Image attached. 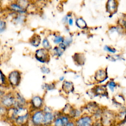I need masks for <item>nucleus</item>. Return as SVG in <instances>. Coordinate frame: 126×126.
Wrapping results in <instances>:
<instances>
[{
    "mask_svg": "<svg viewBox=\"0 0 126 126\" xmlns=\"http://www.w3.org/2000/svg\"><path fill=\"white\" fill-rule=\"evenodd\" d=\"M44 111L41 109L30 111V122L32 125L40 126L43 125Z\"/></svg>",
    "mask_w": 126,
    "mask_h": 126,
    "instance_id": "obj_1",
    "label": "nucleus"
},
{
    "mask_svg": "<svg viewBox=\"0 0 126 126\" xmlns=\"http://www.w3.org/2000/svg\"><path fill=\"white\" fill-rule=\"evenodd\" d=\"M9 86L13 88L17 87L21 80V72L18 70L11 71L7 77Z\"/></svg>",
    "mask_w": 126,
    "mask_h": 126,
    "instance_id": "obj_2",
    "label": "nucleus"
},
{
    "mask_svg": "<svg viewBox=\"0 0 126 126\" xmlns=\"http://www.w3.org/2000/svg\"><path fill=\"white\" fill-rule=\"evenodd\" d=\"M15 102V94L13 92L5 93L0 98V103L7 108L14 106Z\"/></svg>",
    "mask_w": 126,
    "mask_h": 126,
    "instance_id": "obj_3",
    "label": "nucleus"
},
{
    "mask_svg": "<svg viewBox=\"0 0 126 126\" xmlns=\"http://www.w3.org/2000/svg\"><path fill=\"white\" fill-rule=\"evenodd\" d=\"M34 58L40 63H48L50 61V55L48 50L44 48L37 49L34 53Z\"/></svg>",
    "mask_w": 126,
    "mask_h": 126,
    "instance_id": "obj_4",
    "label": "nucleus"
},
{
    "mask_svg": "<svg viewBox=\"0 0 126 126\" xmlns=\"http://www.w3.org/2000/svg\"><path fill=\"white\" fill-rule=\"evenodd\" d=\"M119 2V0H106L105 9L110 15H113L118 11Z\"/></svg>",
    "mask_w": 126,
    "mask_h": 126,
    "instance_id": "obj_5",
    "label": "nucleus"
},
{
    "mask_svg": "<svg viewBox=\"0 0 126 126\" xmlns=\"http://www.w3.org/2000/svg\"><path fill=\"white\" fill-rule=\"evenodd\" d=\"M7 9L10 12L13 13L27 14L26 9L22 7L14 0L9 3L7 6Z\"/></svg>",
    "mask_w": 126,
    "mask_h": 126,
    "instance_id": "obj_6",
    "label": "nucleus"
},
{
    "mask_svg": "<svg viewBox=\"0 0 126 126\" xmlns=\"http://www.w3.org/2000/svg\"><path fill=\"white\" fill-rule=\"evenodd\" d=\"M30 111L22 115L17 116L13 122V123L17 126H24L28 125L30 123Z\"/></svg>",
    "mask_w": 126,
    "mask_h": 126,
    "instance_id": "obj_7",
    "label": "nucleus"
},
{
    "mask_svg": "<svg viewBox=\"0 0 126 126\" xmlns=\"http://www.w3.org/2000/svg\"><path fill=\"white\" fill-rule=\"evenodd\" d=\"M32 110L41 109L43 104V100L41 97L38 95H34L32 97L30 101Z\"/></svg>",
    "mask_w": 126,
    "mask_h": 126,
    "instance_id": "obj_8",
    "label": "nucleus"
},
{
    "mask_svg": "<svg viewBox=\"0 0 126 126\" xmlns=\"http://www.w3.org/2000/svg\"><path fill=\"white\" fill-rule=\"evenodd\" d=\"M15 102L14 106H27V102L25 98L19 93L15 92Z\"/></svg>",
    "mask_w": 126,
    "mask_h": 126,
    "instance_id": "obj_9",
    "label": "nucleus"
},
{
    "mask_svg": "<svg viewBox=\"0 0 126 126\" xmlns=\"http://www.w3.org/2000/svg\"><path fill=\"white\" fill-rule=\"evenodd\" d=\"M26 14L15 13L12 18V21L16 24L22 25L26 22Z\"/></svg>",
    "mask_w": 126,
    "mask_h": 126,
    "instance_id": "obj_10",
    "label": "nucleus"
},
{
    "mask_svg": "<svg viewBox=\"0 0 126 126\" xmlns=\"http://www.w3.org/2000/svg\"><path fill=\"white\" fill-rule=\"evenodd\" d=\"M29 41L32 46L34 47H37L40 44L41 38L39 34L34 33L30 37Z\"/></svg>",
    "mask_w": 126,
    "mask_h": 126,
    "instance_id": "obj_11",
    "label": "nucleus"
},
{
    "mask_svg": "<svg viewBox=\"0 0 126 126\" xmlns=\"http://www.w3.org/2000/svg\"><path fill=\"white\" fill-rule=\"evenodd\" d=\"M54 120V115L50 111L44 112L43 125H50Z\"/></svg>",
    "mask_w": 126,
    "mask_h": 126,
    "instance_id": "obj_12",
    "label": "nucleus"
},
{
    "mask_svg": "<svg viewBox=\"0 0 126 126\" xmlns=\"http://www.w3.org/2000/svg\"><path fill=\"white\" fill-rule=\"evenodd\" d=\"M7 86H9L7 77L0 69V87H5Z\"/></svg>",
    "mask_w": 126,
    "mask_h": 126,
    "instance_id": "obj_13",
    "label": "nucleus"
},
{
    "mask_svg": "<svg viewBox=\"0 0 126 126\" xmlns=\"http://www.w3.org/2000/svg\"><path fill=\"white\" fill-rule=\"evenodd\" d=\"M91 124V120L88 117H85L80 119L77 122V125L79 126H90Z\"/></svg>",
    "mask_w": 126,
    "mask_h": 126,
    "instance_id": "obj_14",
    "label": "nucleus"
},
{
    "mask_svg": "<svg viewBox=\"0 0 126 126\" xmlns=\"http://www.w3.org/2000/svg\"><path fill=\"white\" fill-rule=\"evenodd\" d=\"M75 24L80 29H85L87 27L86 22L82 17H78L76 19Z\"/></svg>",
    "mask_w": 126,
    "mask_h": 126,
    "instance_id": "obj_15",
    "label": "nucleus"
},
{
    "mask_svg": "<svg viewBox=\"0 0 126 126\" xmlns=\"http://www.w3.org/2000/svg\"><path fill=\"white\" fill-rule=\"evenodd\" d=\"M106 74L103 70H100L96 72L95 74V79L97 81L101 82L106 79Z\"/></svg>",
    "mask_w": 126,
    "mask_h": 126,
    "instance_id": "obj_16",
    "label": "nucleus"
},
{
    "mask_svg": "<svg viewBox=\"0 0 126 126\" xmlns=\"http://www.w3.org/2000/svg\"><path fill=\"white\" fill-rule=\"evenodd\" d=\"M14 1L25 9H27L30 4L32 2V0H14Z\"/></svg>",
    "mask_w": 126,
    "mask_h": 126,
    "instance_id": "obj_17",
    "label": "nucleus"
},
{
    "mask_svg": "<svg viewBox=\"0 0 126 126\" xmlns=\"http://www.w3.org/2000/svg\"><path fill=\"white\" fill-rule=\"evenodd\" d=\"M63 89L64 91L70 93L73 90V84L68 81H65L63 85Z\"/></svg>",
    "mask_w": 126,
    "mask_h": 126,
    "instance_id": "obj_18",
    "label": "nucleus"
},
{
    "mask_svg": "<svg viewBox=\"0 0 126 126\" xmlns=\"http://www.w3.org/2000/svg\"><path fill=\"white\" fill-rule=\"evenodd\" d=\"M8 109V108L0 103V117L6 118Z\"/></svg>",
    "mask_w": 126,
    "mask_h": 126,
    "instance_id": "obj_19",
    "label": "nucleus"
},
{
    "mask_svg": "<svg viewBox=\"0 0 126 126\" xmlns=\"http://www.w3.org/2000/svg\"><path fill=\"white\" fill-rule=\"evenodd\" d=\"M7 25L4 18L0 17V33L4 32L6 29Z\"/></svg>",
    "mask_w": 126,
    "mask_h": 126,
    "instance_id": "obj_20",
    "label": "nucleus"
},
{
    "mask_svg": "<svg viewBox=\"0 0 126 126\" xmlns=\"http://www.w3.org/2000/svg\"><path fill=\"white\" fill-rule=\"evenodd\" d=\"M42 45L44 48H45L48 50L51 48V46L50 44L49 40H48V39L47 38H44L43 39V40L42 41Z\"/></svg>",
    "mask_w": 126,
    "mask_h": 126,
    "instance_id": "obj_21",
    "label": "nucleus"
},
{
    "mask_svg": "<svg viewBox=\"0 0 126 126\" xmlns=\"http://www.w3.org/2000/svg\"><path fill=\"white\" fill-rule=\"evenodd\" d=\"M62 50H62L60 47H55L53 49V51L55 54L58 56H61L62 55L63 53V51Z\"/></svg>",
    "mask_w": 126,
    "mask_h": 126,
    "instance_id": "obj_22",
    "label": "nucleus"
},
{
    "mask_svg": "<svg viewBox=\"0 0 126 126\" xmlns=\"http://www.w3.org/2000/svg\"><path fill=\"white\" fill-rule=\"evenodd\" d=\"M63 41V38L61 36H56L53 39V42L55 44H59Z\"/></svg>",
    "mask_w": 126,
    "mask_h": 126,
    "instance_id": "obj_23",
    "label": "nucleus"
},
{
    "mask_svg": "<svg viewBox=\"0 0 126 126\" xmlns=\"http://www.w3.org/2000/svg\"><path fill=\"white\" fill-rule=\"evenodd\" d=\"M71 17V14H70V13H68L67 14H66L65 16H64L63 19H62V22L64 23V24H66L68 22V20L69 19V17Z\"/></svg>",
    "mask_w": 126,
    "mask_h": 126,
    "instance_id": "obj_24",
    "label": "nucleus"
},
{
    "mask_svg": "<svg viewBox=\"0 0 126 126\" xmlns=\"http://www.w3.org/2000/svg\"><path fill=\"white\" fill-rule=\"evenodd\" d=\"M54 124L56 126H63V121L61 118H57L54 121Z\"/></svg>",
    "mask_w": 126,
    "mask_h": 126,
    "instance_id": "obj_25",
    "label": "nucleus"
},
{
    "mask_svg": "<svg viewBox=\"0 0 126 126\" xmlns=\"http://www.w3.org/2000/svg\"><path fill=\"white\" fill-rule=\"evenodd\" d=\"M40 70H41V72L44 74H48L50 72L49 68L45 66H42L40 68Z\"/></svg>",
    "mask_w": 126,
    "mask_h": 126,
    "instance_id": "obj_26",
    "label": "nucleus"
},
{
    "mask_svg": "<svg viewBox=\"0 0 126 126\" xmlns=\"http://www.w3.org/2000/svg\"><path fill=\"white\" fill-rule=\"evenodd\" d=\"M108 87H109V89L111 90L112 92L114 91V90L116 86V84H115V83L114 82H112H112H110L108 83Z\"/></svg>",
    "mask_w": 126,
    "mask_h": 126,
    "instance_id": "obj_27",
    "label": "nucleus"
},
{
    "mask_svg": "<svg viewBox=\"0 0 126 126\" xmlns=\"http://www.w3.org/2000/svg\"><path fill=\"white\" fill-rule=\"evenodd\" d=\"M104 49L109 52H110V53H114L115 52H116V50L114 48H111L108 46H105L104 48Z\"/></svg>",
    "mask_w": 126,
    "mask_h": 126,
    "instance_id": "obj_28",
    "label": "nucleus"
},
{
    "mask_svg": "<svg viewBox=\"0 0 126 126\" xmlns=\"http://www.w3.org/2000/svg\"><path fill=\"white\" fill-rule=\"evenodd\" d=\"M104 92H105V90L102 87H99L96 88V92L98 94H102L104 93Z\"/></svg>",
    "mask_w": 126,
    "mask_h": 126,
    "instance_id": "obj_29",
    "label": "nucleus"
},
{
    "mask_svg": "<svg viewBox=\"0 0 126 126\" xmlns=\"http://www.w3.org/2000/svg\"><path fill=\"white\" fill-rule=\"evenodd\" d=\"M44 88L48 90V91H50V90H51L53 89L54 88V86L53 85V84H44Z\"/></svg>",
    "mask_w": 126,
    "mask_h": 126,
    "instance_id": "obj_30",
    "label": "nucleus"
},
{
    "mask_svg": "<svg viewBox=\"0 0 126 126\" xmlns=\"http://www.w3.org/2000/svg\"><path fill=\"white\" fill-rule=\"evenodd\" d=\"M72 39L71 38H68L67 39H65L64 41H63V42L65 46H68L70 43H71L72 42Z\"/></svg>",
    "mask_w": 126,
    "mask_h": 126,
    "instance_id": "obj_31",
    "label": "nucleus"
},
{
    "mask_svg": "<svg viewBox=\"0 0 126 126\" xmlns=\"http://www.w3.org/2000/svg\"><path fill=\"white\" fill-rule=\"evenodd\" d=\"M62 121H63V125H66V124L68 123V119L66 117H62L61 118Z\"/></svg>",
    "mask_w": 126,
    "mask_h": 126,
    "instance_id": "obj_32",
    "label": "nucleus"
},
{
    "mask_svg": "<svg viewBox=\"0 0 126 126\" xmlns=\"http://www.w3.org/2000/svg\"><path fill=\"white\" fill-rule=\"evenodd\" d=\"M73 22H74V21H73V18L70 17L69 18L68 20V22H67V24L69 25V26H72L73 24Z\"/></svg>",
    "mask_w": 126,
    "mask_h": 126,
    "instance_id": "obj_33",
    "label": "nucleus"
},
{
    "mask_svg": "<svg viewBox=\"0 0 126 126\" xmlns=\"http://www.w3.org/2000/svg\"><path fill=\"white\" fill-rule=\"evenodd\" d=\"M123 25L126 28V19L123 20Z\"/></svg>",
    "mask_w": 126,
    "mask_h": 126,
    "instance_id": "obj_34",
    "label": "nucleus"
},
{
    "mask_svg": "<svg viewBox=\"0 0 126 126\" xmlns=\"http://www.w3.org/2000/svg\"><path fill=\"white\" fill-rule=\"evenodd\" d=\"M1 13H2V8H1V7L0 6V15H1Z\"/></svg>",
    "mask_w": 126,
    "mask_h": 126,
    "instance_id": "obj_35",
    "label": "nucleus"
},
{
    "mask_svg": "<svg viewBox=\"0 0 126 126\" xmlns=\"http://www.w3.org/2000/svg\"><path fill=\"white\" fill-rule=\"evenodd\" d=\"M63 77H62V79H61V78H60V80H63Z\"/></svg>",
    "mask_w": 126,
    "mask_h": 126,
    "instance_id": "obj_36",
    "label": "nucleus"
},
{
    "mask_svg": "<svg viewBox=\"0 0 126 126\" xmlns=\"http://www.w3.org/2000/svg\"><path fill=\"white\" fill-rule=\"evenodd\" d=\"M0 62H1V58H0Z\"/></svg>",
    "mask_w": 126,
    "mask_h": 126,
    "instance_id": "obj_37",
    "label": "nucleus"
},
{
    "mask_svg": "<svg viewBox=\"0 0 126 126\" xmlns=\"http://www.w3.org/2000/svg\"></svg>",
    "mask_w": 126,
    "mask_h": 126,
    "instance_id": "obj_38",
    "label": "nucleus"
}]
</instances>
